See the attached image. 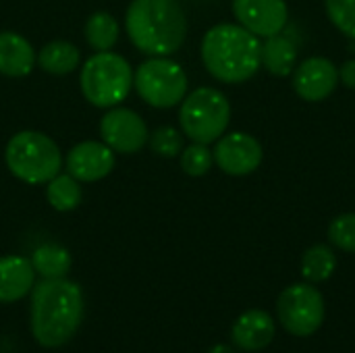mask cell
<instances>
[{"mask_svg":"<svg viewBox=\"0 0 355 353\" xmlns=\"http://www.w3.org/2000/svg\"><path fill=\"white\" fill-rule=\"evenodd\" d=\"M31 333L42 347L67 345L83 320V293L73 281L44 279L31 289Z\"/></svg>","mask_w":355,"mask_h":353,"instance_id":"cell-1","label":"cell"},{"mask_svg":"<svg viewBox=\"0 0 355 353\" xmlns=\"http://www.w3.org/2000/svg\"><path fill=\"white\" fill-rule=\"evenodd\" d=\"M131 44L148 56H168L187 35V19L179 0H133L125 15Z\"/></svg>","mask_w":355,"mask_h":353,"instance_id":"cell-2","label":"cell"},{"mask_svg":"<svg viewBox=\"0 0 355 353\" xmlns=\"http://www.w3.org/2000/svg\"><path fill=\"white\" fill-rule=\"evenodd\" d=\"M202 60L208 73L218 81H248L260 67L258 35L233 23L214 25L202 40Z\"/></svg>","mask_w":355,"mask_h":353,"instance_id":"cell-3","label":"cell"},{"mask_svg":"<svg viewBox=\"0 0 355 353\" xmlns=\"http://www.w3.org/2000/svg\"><path fill=\"white\" fill-rule=\"evenodd\" d=\"M4 160L8 171L29 185L48 183L62 169V154L58 146L40 131L15 133L6 144Z\"/></svg>","mask_w":355,"mask_h":353,"instance_id":"cell-4","label":"cell"},{"mask_svg":"<svg viewBox=\"0 0 355 353\" xmlns=\"http://www.w3.org/2000/svg\"><path fill=\"white\" fill-rule=\"evenodd\" d=\"M85 100L98 108L119 106L133 87V69L121 54L96 52L89 56L79 75Z\"/></svg>","mask_w":355,"mask_h":353,"instance_id":"cell-5","label":"cell"},{"mask_svg":"<svg viewBox=\"0 0 355 353\" xmlns=\"http://www.w3.org/2000/svg\"><path fill=\"white\" fill-rule=\"evenodd\" d=\"M179 121L183 133L196 144L216 141L229 127L231 106L223 92L214 87H198L183 98Z\"/></svg>","mask_w":355,"mask_h":353,"instance_id":"cell-6","label":"cell"},{"mask_svg":"<svg viewBox=\"0 0 355 353\" xmlns=\"http://www.w3.org/2000/svg\"><path fill=\"white\" fill-rule=\"evenodd\" d=\"M135 92L154 108H173L187 94V75L183 67L168 56H152L141 62L133 75Z\"/></svg>","mask_w":355,"mask_h":353,"instance_id":"cell-7","label":"cell"},{"mask_svg":"<svg viewBox=\"0 0 355 353\" xmlns=\"http://www.w3.org/2000/svg\"><path fill=\"white\" fill-rule=\"evenodd\" d=\"M277 312L287 333L310 337L324 322V298L314 285L295 283L281 293Z\"/></svg>","mask_w":355,"mask_h":353,"instance_id":"cell-8","label":"cell"},{"mask_svg":"<svg viewBox=\"0 0 355 353\" xmlns=\"http://www.w3.org/2000/svg\"><path fill=\"white\" fill-rule=\"evenodd\" d=\"M100 135L102 141L119 154H135L150 139L146 121L131 108L121 106H112V110L102 117Z\"/></svg>","mask_w":355,"mask_h":353,"instance_id":"cell-9","label":"cell"},{"mask_svg":"<svg viewBox=\"0 0 355 353\" xmlns=\"http://www.w3.org/2000/svg\"><path fill=\"white\" fill-rule=\"evenodd\" d=\"M214 162L220 171L233 177H243L254 173L262 162V146L250 133H229L220 135L212 152Z\"/></svg>","mask_w":355,"mask_h":353,"instance_id":"cell-10","label":"cell"},{"mask_svg":"<svg viewBox=\"0 0 355 353\" xmlns=\"http://www.w3.org/2000/svg\"><path fill=\"white\" fill-rule=\"evenodd\" d=\"M233 12L241 27L262 37L281 33L289 19L285 0H233Z\"/></svg>","mask_w":355,"mask_h":353,"instance_id":"cell-11","label":"cell"},{"mask_svg":"<svg viewBox=\"0 0 355 353\" xmlns=\"http://www.w3.org/2000/svg\"><path fill=\"white\" fill-rule=\"evenodd\" d=\"M339 83V69L322 56L304 60L293 73V87L300 98L308 102H320L329 98Z\"/></svg>","mask_w":355,"mask_h":353,"instance_id":"cell-12","label":"cell"},{"mask_svg":"<svg viewBox=\"0 0 355 353\" xmlns=\"http://www.w3.org/2000/svg\"><path fill=\"white\" fill-rule=\"evenodd\" d=\"M114 169V152L104 141H81L67 156V173L79 183L100 181Z\"/></svg>","mask_w":355,"mask_h":353,"instance_id":"cell-13","label":"cell"},{"mask_svg":"<svg viewBox=\"0 0 355 353\" xmlns=\"http://www.w3.org/2000/svg\"><path fill=\"white\" fill-rule=\"evenodd\" d=\"M231 337L237 347L245 352H260L275 339V318L264 310H248L235 320Z\"/></svg>","mask_w":355,"mask_h":353,"instance_id":"cell-14","label":"cell"},{"mask_svg":"<svg viewBox=\"0 0 355 353\" xmlns=\"http://www.w3.org/2000/svg\"><path fill=\"white\" fill-rule=\"evenodd\" d=\"M35 270L29 258L4 256L0 258V304L23 300L33 289Z\"/></svg>","mask_w":355,"mask_h":353,"instance_id":"cell-15","label":"cell"},{"mask_svg":"<svg viewBox=\"0 0 355 353\" xmlns=\"http://www.w3.org/2000/svg\"><path fill=\"white\" fill-rule=\"evenodd\" d=\"M37 56L29 40L15 31H0V73L6 77H25L31 73Z\"/></svg>","mask_w":355,"mask_h":353,"instance_id":"cell-16","label":"cell"},{"mask_svg":"<svg viewBox=\"0 0 355 353\" xmlns=\"http://www.w3.org/2000/svg\"><path fill=\"white\" fill-rule=\"evenodd\" d=\"M295 58H297L295 44L281 33L268 35L266 42L260 44V64H264L266 71L277 77L289 75L291 69L295 67Z\"/></svg>","mask_w":355,"mask_h":353,"instance_id":"cell-17","label":"cell"},{"mask_svg":"<svg viewBox=\"0 0 355 353\" xmlns=\"http://www.w3.org/2000/svg\"><path fill=\"white\" fill-rule=\"evenodd\" d=\"M81 62V52L75 44L64 40H54L37 52V64L52 75L73 73Z\"/></svg>","mask_w":355,"mask_h":353,"instance_id":"cell-18","label":"cell"},{"mask_svg":"<svg viewBox=\"0 0 355 353\" xmlns=\"http://www.w3.org/2000/svg\"><path fill=\"white\" fill-rule=\"evenodd\" d=\"M33 270L44 279H62L71 270V254L58 243H44L31 254Z\"/></svg>","mask_w":355,"mask_h":353,"instance_id":"cell-19","label":"cell"},{"mask_svg":"<svg viewBox=\"0 0 355 353\" xmlns=\"http://www.w3.org/2000/svg\"><path fill=\"white\" fill-rule=\"evenodd\" d=\"M85 40L96 52H108L119 42V23L106 12L98 10L85 21Z\"/></svg>","mask_w":355,"mask_h":353,"instance_id":"cell-20","label":"cell"},{"mask_svg":"<svg viewBox=\"0 0 355 353\" xmlns=\"http://www.w3.org/2000/svg\"><path fill=\"white\" fill-rule=\"evenodd\" d=\"M46 198L50 202V206L58 212H71L81 204L83 191L81 185L75 177L67 175H56L54 179L48 181L46 187Z\"/></svg>","mask_w":355,"mask_h":353,"instance_id":"cell-21","label":"cell"},{"mask_svg":"<svg viewBox=\"0 0 355 353\" xmlns=\"http://www.w3.org/2000/svg\"><path fill=\"white\" fill-rule=\"evenodd\" d=\"M337 268V256L329 246H312L302 258V275L308 283H322L333 277Z\"/></svg>","mask_w":355,"mask_h":353,"instance_id":"cell-22","label":"cell"},{"mask_svg":"<svg viewBox=\"0 0 355 353\" xmlns=\"http://www.w3.org/2000/svg\"><path fill=\"white\" fill-rule=\"evenodd\" d=\"M212 162H214V156H212V152L208 150L206 144H196L193 141L191 146L183 148V152H181V169L191 177L206 175L210 171Z\"/></svg>","mask_w":355,"mask_h":353,"instance_id":"cell-23","label":"cell"},{"mask_svg":"<svg viewBox=\"0 0 355 353\" xmlns=\"http://www.w3.org/2000/svg\"><path fill=\"white\" fill-rule=\"evenodd\" d=\"M150 148L162 158H175L177 154L183 152V135L175 127H158L150 135Z\"/></svg>","mask_w":355,"mask_h":353,"instance_id":"cell-24","label":"cell"},{"mask_svg":"<svg viewBox=\"0 0 355 353\" xmlns=\"http://www.w3.org/2000/svg\"><path fill=\"white\" fill-rule=\"evenodd\" d=\"M329 239L343 252H355V214H341L333 218Z\"/></svg>","mask_w":355,"mask_h":353,"instance_id":"cell-25","label":"cell"},{"mask_svg":"<svg viewBox=\"0 0 355 353\" xmlns=\"http://www.w3.org/2000/svg\"><path fill=\"white\" fill-rule=\"evenodd\" d=\"M324 6L335 27L355 37V0H324Z\"/></svg>","mask_w":355,"mask_h":353,"instance_id":"cell-26","label":"cell"},{"mask_svg":"<svg viewBox=\"0 0 355 353\" xmlns=\"http://www.w3.org/2000/svg\"><path fill=\"white\" fill-rule=\"evenodd\" d=\"M339 79H341L347 87L355 89V60L343 62V67L339 69Z\"/></svg>","mask_w":355,"mask_h":353,"instance_id":"cell-27","label":"cell"},{"mask_svg":"<svg viewBox=\"0 0 355 353\" xmlns=\"http://www.w3.org/2000/svg\"><path fill=\"white\" fill-rule=\"evenodd\" d=\"M208 353H235V352H233V347H229V345H214V347H212Z\"/></svg>","mask_w":355,"mask_h":353,"instance_id":"cell-28","label":"cell"}]
</instances>
